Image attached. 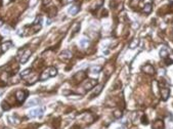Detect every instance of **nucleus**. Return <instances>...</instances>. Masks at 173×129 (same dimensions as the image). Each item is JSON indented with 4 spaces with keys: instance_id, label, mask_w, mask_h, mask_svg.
Listing matches in <instances>:
<instances>
[{
    "instance_id": "obj_5",
    "label": "nucleus",
    "mask_w": 173,
    "mask_h": 129,
    "mask_svg": "<svg viewBox=\"0 0 173 129\" xmlns=\"http://www.w3.org/2000/svg\"><path fill=\"white\" fill-rule=\"evenodd\" d=\"M11 46H12V42H11V41H6V42L2 43V45H1V50H2V52L7 51Z\"/></svg>"
},
{
    "instance_id": "obj_2",
    "label": "nucleus",
    "mask_w": 173,
    "mask_h": 129,
    "mask_svg": "<svg viewBox=\"0 0 173 129\" xmlns=\"http://www.w3.org/2000/svg\"><path fill=\"white\" fill-rule=\"evenodd\" d=\"M42 113H43V110L40 109V108H38V109H33V110H31V111L29 112V116L33 118V117L40 116Z\"/></svg>"
},
{
    "instance_id": "obj_26",
    "label": "nucleus",
    "mask_w": 173,
    "mask_h": 129,
    "mask_svg": "<svg viewBox=\"0 0 173 129\" xmlns=\"http://www.w3.org/2000/svg\"><path fill=\"white\" fill-rule=\"evenodd\" d=\"M2 23H3L2 21H0V27H1V26H2Z\"/></svg>"
},
{
    "instance_id": "obj_28",
    "label": "nucleus",
    "mask_w": 173,
    "mask_h": 129,
    "mask_svg": "<svg viewBox=\"0 0 173 129\" xmlns=\"http://www.w3.org/2000/svg\"><path fill=\"white\" fill-rule=\"evenodd\" d=\"M132 129H137V128H132Z\"/></svg>"
},
{
    "instance_id": "obj_20",
    "label": "nucleus",
    "mask_w": 173,
    "mask_h": 129,
    "mask_svg": "<svg viewBox=\"0 0 173 129\" xmlns=\"http://www.w3.org/2000/svg\"><path fill=\"white\" fill-rule=\"evenodd\" d=\"M1 106H2V109L4 110V111H8V110L10 109V107H8V105H7L5 101H3L1 104Z\"/></svg>"
},
{
    "instance_id": "obj_11",
    "label": "nucleus",
    "mask_w": 173,
    "mask_h": 129,
    "mask_svg": "<svg viewBox=\"0 0 173 129\" xmlns=\"http://www.w3.org/2000/svg\"><path fill=\"white\" fill-rule=\"evenodd\" d=\"M85 77H86V75H85V73H84V72H78L74 78H75V79H78V81L80 82L81 80H83V79H85Z\"/></svg>"
},
{
    "instance_id": "obj_3",
    "label": "nucleus",
    "mask_w": 173,
    "mask_h": 129,
    "mask_svg": "<svg viewBox=\"0 0 173 129\" xmlns=\"http://www.w3.org/2000/svg\"><path fill=\"white\" fill-rule=\"evenodd\" d=\"M32 54V51L30 50V49H28V50H26L25 51V53L23 54V56L21 58V64H25V63H27L28 62V59H29V58H30V55Z\"/></svg>"
},
{
    "instance_id": "obj_21",
    "label": "nucleus",
    "mask_w": 173,
    "mask_h": 129,
    "mask_svg": "<svg viewBox=\"0 0 173 129\" xmlns=\"http://www.w3.org/2000/svg\"><path fill=\"white\" fill-rule=\"evenodd\" d=\"M137 44H138V40H133L131 42V44H130V48L133 49L135 46H137Z\"/></svg>"
},
{
    "instance_id": "obj_22",
    "label": "nucleus",
    "mask_w": 173,
    "mask_h": 129,
    "mask_svg": "<svg viewBox=\"0 0 173 129\" xmlns=\"http://www.w3.org/2000/svg\"><path fill=\"white\" fill-rule=\"evenodd\" d=\"M114 116L116 117V118H120V117L122 116V114H121L120 111H115L114 112Z\"/></svg>"
},
{
    "instance_id": "obj_25",
    "label": "nucleus",
    "mask_w": 173,
    "mask_h": 129,
    "mask_svg": "<svg viewBox=\"0 0 173 129\" xmlns=\"http://www.w3.org/2000/svg\"><path fill=\"white\" fill-rule=\"evenodd\" d=\"M50 2V0H43V3L45 4V3H49Z\"/></svg>"
},
{
    "instance_id": "obj_23",
    "label": "nucleus",
    "mask_w": 173,
    "mask_h": 129,
    "mask_svg": "<svg viewBox=\"0 0 173 129\" xmlns=\"http://www.w3.org/2000/svg\"><path fill=\"white\" fill-rule=\"evenodd\" d=\"M37 102V100H30L28 102V106H30V107H32V106H34Z\"/></svg>"
},
{
    "instance_id": "obj_15",
    "label": "nucleus",
    "mask_w": 173,
    "mask_h": 129,
    "mask_svg": "<svg viewBox=\"0 0 173 129\" xmlns=\"http://www.w3.org/2000/svg\"><path fill=\"white\" fill-rule=\"evenodd\" d=\"M79 44L81 47H87V45L89 44V41H88V39H86V38H82V39L80 40Z\"/></svg>"
},
{
    "instance_id": "obj_9",
    "label": "nucleus",
    "mask_w": 173,
    "mask_h": 129,
    "mask_svg": "<svg viewBox=\"0 0 173 129\" xmlns=\"http://www.w3.org/2000/svg\"><path fill=\"white\" fill-rule=\"evenodd\" d=\"M49 77H50V74H49V70L47 69V70H45L43 73L41 74V76H40V81H44V80H46V79H48Z\"/></svg>"
},
{
    "instance_id": "obj_29",
    "label": "nucleus",
    "mask_w": 173,
    "mask_h": 129,
    "mask_svg": "<svg viewBox=\"0 0 173 129\" xmlns=\"http://www.w3.org/2000/svg\"><path fill=\"white\" fill-rule=\"evenodd\" d=\"M5 129H8V128H5Z\"/></svg>"
},
{
    "instance_id": "obj_14",
    "label": "nucleus",
    "mask_w": 173,
    "mask_h": 129,
    "mask_svg": "<svg viewBox=\"0 0 173 129\" xmlns=\"http://www.w3.org/2000/svg\"><path fill=\"white\" fill-rule=\"evenodd\" d=\"M101 88H102V85H98L96 88L94 89V92L91 94V97H94V96H96V95H98L99 94V92L101 91Z\"/></svg>"
},
{
    "instance_id": "obj_8",
    "label": "nucleus",
    "mask_w": 173,
    "mask_h": 129,
    "mask_svg": "<svg viewBox=\"0 0 173 129\" xmlns=\"http://www.w3.org/2000/svg\"><path fill=\"white\" fill-rule=\"evenodd\" d=\"M71 58H72V53L70 51H68V50L63 51L60 53V59H70Z\"/></svg>"
},
{
    "instance_id": "obj_27",
    "label": "nucleus",
    "mask_w": 173,
    "mask_h": 129,
    "mask_svg": "<svg viewBox=\"0 0 173 129\" xmlns=\"http://www.w3.org/2000/svg\"><path fill=\"white\" fill-rule=\"evenodd\" d=\"M118 129H125L124 127H120V128H118Z\"/></svg>"
},
{
    "instance_id": "obj_4",
    "label": "nucleus",
    "mask_w": 173,
    "mask_h": 129,
    "mask_svg": "<svg viewBox=\"0 0 173 129\" xmlns=\"http://www.w3.org/2000/svg\"><path fill=\"white\" fill-rule=\"evenodd\" d=\"M95 85H96V81L95 80H88V81H86L85 84H84V88L86 90H89L91 88H93Z\"/></svg>"
},
{
    "instance_id": "obj_7",
    "label": "nucleus",
    "mask_w": 173,
    "mask_h": 129,
    "mask_svg": "<svg viewBox=\"0 0 173 129\" xmlns=\"http://www.w3.org/2000/svg\"><path fill=\"white\" fill-rule=\"evenodd\" d=\"M79 11V6H77V5H73V6H71L70 8H69V10H68V12L71 14V16H75V14L77 13Z\"/></svg>"
},
{
    "instance_id": "obj_17",
    "label": "nucleus",
    "mask_w": 173,
    "mask_h": 129,
    "mask_svg": "<svg viewBox=\"0 0 173 129\" xmlns=\"http://www.w3.org/2000/svg\"><path fill=\"white\" fill-rule=\"evenodd\" d=\"M101 70V67H98V66H96V67H91V69H90V72L92 74H98L99 73V71Z\"/></svg>"
},
{
    "instance_id": "obj_1",
    "label": "nucleus",
    "mask_w": 173,
    "mask_h": 129,
    "mask_svg": "<svg viewBox=\"0 0 173 129\" xmlns=\"http://www.w3.org/2000/svg\"><path fill=\"white\" fill-rule=\"evenodd\" d=\"M15 96H17V100L18 102H23L27 97V92L24 91V90H18L15 93Z\"/></svg>"
},
{
    "instance_id": "obj_16",
    "label": "nucleus",
    "mask_w": 173,
    "mask_h": 129,
    "mask_svg": "<svg viewBox=\"0 0 173 129\" xmlns=\"http://www.w3.org/2000/svg\"><path fill=\"white\" fill-rule=\"evenodd\" d=\"M48 70H49V74H50V77H54V76H56V74H57V70L55 69L54 67L48 68Z\"/></svg>"
},
{
    "instance_id": "obj_19",
    "label": "nucleus",
    "mask_w": 173,
    "mask_h": 129,
    "mask_svg": "<svg viewBox=\"0 0 173 129\" xmlns=\"http://www.w3.org/2000/svg\"><path fill=\"white\" fill-rule=\"evenodd\" d=\"M30 73H31V69H26L21 73V77L22 78H26V76H28Z\"/></svg>"
},
{
    "instance_id": "obj_10",
    "label": "nucleus",
    "mask_w": 173,
    "mask_h": 129,
    "mask_svg": "<svg viewBox=\"0 0 173 129\" xmlns=\"http://www.w3.org/2000/svg\"><path fill=\"white\" fill-rule=\"evenodd\" d=\"M163 126H164L163 121L158 120V121H156V122L154 123V125H153V129H162Z\"/></svg>"
},
{
    "instance_id": "obj_24",
    "label": "nucleus",
    "mask_w": 173,
    "mask_h": 129,
    "mask_svg": "<svg viewBox=\"0 0 173 129\" xmlns=\"http://www.w3.org/2000/svg\"><path fill=\"white\" fill-rule=\"evenodd\" d=\"M143 124H148V120H147V118H145V117H143Z\"/></svg>"
},
{
    "instance_id": "obj_13",
    "label": "nucleus",
    "mask_w": 173,
    "mask_h": 129,
    "mask_svg": "<svg viewBox=\"0 0 173 129\" xmlns=\"http://www.w3.org/2000/svg\"><path fill=\"white\" fill-rule=\"evenodd\" d=\"M143 71L145 72V73H149V74H154V72H155L154 68L151 66V64H148V66H145V67L143 68Z\"/></svg>"
},
{
    "instance_id": "obj_6",
    "label": "nucleus",
    "mask_w": 173,
    "mask_h": 129,
    "mask_svg": "<svg viewBox=\"0 0 173 129\" xmlns=\"http://www.w3.org/2000/svg\"><path fill=\"white\" fill-rule=\"evenodd\" d=\"M169 94H170V90H169L168 88H163V89H161V95H162L163 100H166L167 98L169 97Z\"/></svg>"
},
{
    "instance_id": "obj_18",
    "label": "nucleus",
    "mask_w": 173,
    "mask_h": 129,
    "mask_svg": "<svg viewBox=\"0 0 173 129\" xmlns=\"http://www.w3.org/2000/svg\"><path fill=\"white\" fill-rule=\"evenodd\" d=\"M160 55L162 56L163 59L167 58V55H168V50H167V49H165V48L161 49V50H160Z\"/></svg>"
},
{
    "instance_id": "obj_12",
    "label": "nucleus",
    "mask_w": 173,
    "mask_h": 129,
    "mask_svg": "<svg viewBox=\"0 0 173 129\" xmlns=\"http://www.w3.org/2000/svg\"><path fill=\"white\" fill-rule=\"evenodd\" d=\"M152 9H153V7H152L151 3H147V4L144 5V7H143V11H144V13H147V14L151 13Z\"/></svg>"
}]
</instances>
